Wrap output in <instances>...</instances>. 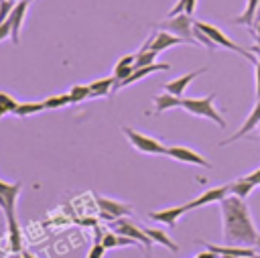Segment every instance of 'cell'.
<instances>
[{
    "mask_svg": "<svg viewBox=\"0 0 260 258\" xmlns=\"http://www.w3.org/2000/svg\"><path fill=\"white\" fill-rule=\"evenodd\" d=\"M219 211H221V225H223V244L254 248L258 232L246 201L236 195H228L225 199L219 201Z\"/></svg>",
    "mask_w": 260,
    "mask_h": 258,
    "instance_id": "cell-1",
    "label": "cell"
},
{
    "mask_svg": "<svg viewBox=\"0 0 260 258\" xmlns=\"http://www.w3.org/2000/svg\"><path fill=\"white\" fill-rule=\"evenodd\" d=\"M43 110H47L45 108V102H20L16 108H14V116H18V118H26V116H32V114H39V112H43Z\"/></svg>",
    "mask_w": 260,
    "mask_h": 258,
    "instance_id": "cell-24",
    "label": "cell"
},
{
    "mask_svg": "<svg viewBox=\"0 0 260 258\" xmlns=\"http://www.w3.org/2000/svg\"><path fill=\"white\" fill-rule=\"evenodd\" d=\"M195 258H197V256H195Z\"/></svg>",
    "mask_w": 260,
    "mask_h": 258,
    "instance_id": "cell-41",
    "label": "cell"
},
{
    "mask_svg": "<svg viewBox=\"0 0 260 258\" xmlns=\"http://www.w3.org/2000/svg\"><path fill=\"white\" fill-rule=\"evenodd\" d=\"M207 250L215 252L217 256H234V258H260V254H256L254 248H248V246H217V244H209V242H203Z\"/></svg>",
    "mask_w": 260,
    "mask_h": 258,
    "instance_id": "cell-14",
    "label": "cell"
},
{
    "mask_svg": "<svg viewBox=\"0 0 260 258\" xmlns=\"http://www.w3.org/2000/svg\"><path fill=\"white\" fill-rule=\"evenodd\" d=\"M122 134L128 138V142L136 150H140L144 154H167V146L160 140H156L152 136H146V134H140L138 130H134L130 126H122Z\"/></svg>",
    "mask_w": 260,
    "mask_h": 258,
    "instance_id": "cell-6",
    "label": "cell"
},
{
    "mask_svg": "<svg viewBox=\"0 0 260 258\" xmlns=\"http://www.w3.org/2000/svg\"><path fill=\"white\" fill-rule=\"evenodd\" d=\"M20 189H22V181H16V183L0 181V209L4 211V217L8 223V242L14 254L20 252V230L16 221V199L20 195Z\"/></svg>",
    "mask_w": 260,
    "mask_h": 258,
    "instance_id": "cell-2",
    "label": "cell"
},
{
    "mask_svg": "<svg viewBox=\"0 0 260 258\" xmlns=\"http://www.w3.org/2000/svg\"><path fill=\"white\" fill-rule=\"evenodd\" d=\"M0 104H4L10 112H14V108L18 106V102H16V98H12L10 93H4V91H0Z\"/></svg>",
    "mask_w": 260,
    "mask_h": 258,
    "instance_id": "cell-32",
    "label": "cell"
},
{
    "mask_svg": "<svg viewBox=\"0 0 260 258\" xmlns=\"http://www.w3.org/2000/svg\"><path fill=\"white\" fill-rule=\"evenodd\" d=\"M10 37H12V28H10V20H6V22L0 24V43L10 39Z\"/></svg>",
    "mask_w": 260,
    "mask_h": 258,
    "instance_id": "cell-33",
    "label": "cell"
},
{
    "mask_svg": "<svg viewBox=\"0 0 260 258\" xmlns=\"http://www.w3.org/2000/svg\"><path fill=\"white\" fill-rule=\"evenodd\" d=\"M69 95L73 100V104H79L83 100H89L91 98V89H89V83H77L69 89Z\"/></svg>",
    "mask_w": 260,
    "mask_h": 258,
    "instance_id": "cell-28",
    "label": "cell"
},
{
    "mask_svg": "<svg viewBox=\"0 0 260 258\" xmlns=\"http://www.w3.org/2000/svg\"><path fill=\"white\" fill-rule=\"evenodd\" d=\"M228 195H230V183H228V185H219V187H213V189H207L205 193H201V195H197L195 199L187 201V207H189V211H191V209L203 207V205H207V203H215V201H221V199H225Z\"/></svg>",
    "mask_w": 260,
    "mask_h": 258,
    "instance_id": "cell-11",
    "label": "cell"
},
{
    "mask_svg": "<svg viewBox=\"0 0 260 258\" xmlns=\"http://www.w3.org/2000/svg\"><path fill=\"white\" fill-rule=\"evenodd\" d=\"M104 254H106V246L102 242H93L85 258H104Z\"/></svg>",
    "mask_w": 260,
    "mask_h": 258,
    "instance_id": "cell-29",
    "label": "cell"
},
{
    "mask_svg": "<svg viewBox=\"0 0 260 258\" xmlns=\"http://www.w3.org/2000/svg\"><path fill=\"white\" fill-rule=\"evenodd\" d=\"M193 18L189 14H177V16H171V18H165L162 22H158L156 26L160 30H167V33H173L177 37H181L187 45H199L193 37Z\"/></svg>",
    "mask_w": 260,
    "mask_h": 258,
    "instance_id": "cell-5",
    "label": "cell"
},
{
    "mask_svg": "<svg viewBox=\"0 0 260 258\" xmlns=\"http://www.w3.org/2000/svg\"><path fill=\"white\" fill-rule=\"evenodd\" d=\"M195 26L197 28H201L215 45H219V47H223V49H230V51H234V53H238V55H242L244 59H248L250 63H254L256 65V53L250 49H244V47H240L238 43H234L230 37H225V33L221 30V28H217V26H213V24H209V22H201V20H195Z\"/></svg>",
    "mask_w": 260,
    "mask_h": 258,
    "instance_id": "cell-4",
    "label": "cell"
},
{
    "mask_svg": "<svg viewBox=\"0 0 260 258\" xmlns=\"http://www.w3.org/2000/svg\"><path fill=\"white\" fill-rule=\"evenodd\" d=\"M195 6H197V0H177V4L169 10V18L171 16H177V14H189V16H193V12H195Z\"/></svg>",
    "mask_w": 260,
    "mask_h": 258,
    "instance_id": "cell-27",
    "label": "cell"
},
{
    "mask_svg": "<svg viewBox=\"0 0 260 258\" xmlns=\"http://www.w3.org/2000/svg\"><path fill=\"white\" fill-rule=\"evenodd\" d=\"M213 98H215V93H209V95H203V98H183L181 108L187 110L191 116L207 118V120L215 122L219 128H225L228 124H225L223 116L215 110V106H213Z\"/></svg>",
    "mask_w": 260,
    "mask_h": 258,
    "instance_id": "cell-3",
    "label": "cell"
},
{
    "mask_svg": "<svg viewBox=\"0 0 260 258\" xmlns=\"http://www.w3.org/2000/svg\"><path fill=\"white\" fill-rule=\"evenodd\" d=\"M205 71H207L205 67L195 69V71H189V73H185V75H181V77L171 79L169 83H165V85H162V89H165V91H169V93H173V95H177V98H183V93H185L187 85H189L197 75H201V73H205Z\"/></svg>",
    "mask_w": 260,
    "mask_h": 258,
    "instance_id": "cell-16",
    "label": "cell"
},
{
    "mask_svg": "<svg viewBox=\"0 0 260 258\" xmlns=\"http://www.w3.org/2000/svg\"><path fill=\"white\" fill-rule=\"evenodd\" d=\"M30 2H32V0H30Z\"/></svg>",
    "mask_w": 260,
    "mask_h": 258,
    "instance_id": "cell-42",
    "label": "cell"
},
{
    "mask_svg": "<svg viewBox=\"0 0 260 258\" xmlns=\"http://www.w3.org/2000/svg\"><path fill=\"white\" fill-rule=\"evenodd\" d=\"M43 102H45V108H47V110H57V108H65V106H71V104H73L69 91H67V93L49 95V98H45Z\"/></svg>",
    "mask_w": 260,
    "mask_h": 258,
    "instance_id": "cell-26",
    "label": "cell"
},
{
    "mask_svg": "<svg viewBox=\"0 0 260 258\" xmlns=\"http://www.w3.org/2000/svg\"><path fill=\"white\" fill-rule=\"evenodd\" d=\"M258 2L260 0H248V4H246V8L242 10V14L240 16H236L232 22L234 24H246V26H254V20H256V12H258Z\"/></svg>",
    "mask_w": 260,
    "mask_h": 258,
    "instance_id": "cell-23",
    "label": "cell"
},
{
    "mask_svg": "<svg viewBox=\"0 0 260 258\" xmlns=\"http://www.w3.org/2000/svg\"><path fill=\"white\" fill-rule=\"evenodd\" d=\"M114 232H118V234H122V236L132 238L134 242H138V244L146 246V250H150V248H152V240L146 236V232L142 230V225H136V223H134V221H130L128 217H120V219H116V221H114Z\"/></svg>",
    "mask_w": 260,
    "mask_h": 258,
    "instance_id": "cell-9",
    "label": "cell"
},
{
    "mask_svg": "<svg viewBox=\"0 0 260 258\" xmlns=\"http://www.w3.org/2000/svg\"><path fill=\"white\" fill-rule=\"evenodd\" d=\"M102 244L106 246V250H114V248H124V246H136L138 242H134L128 236H122L118 232H106L102 236Z\"/></svg>",
    "mask_w": 260,
    "mask_h": 258,
    "instance_id": "cell-20",
    "label": "cell"
},
{
    "mask_svg": "<svg viewBox=\"0 0 260 258\" xmlns=\"http://www.w3.org/2000/svg\"><path fill=\"white\" fill-rule=\"evenodd\" d=\"M244 179H248L254 187H258V185H260V169H256V171L250 173V175H244Z\"/></svg>",
    "mask_w": 260,
    "mask_h": 258,
    "instance_id": "cell-34",
    "label": "cell"
},
{
    "mask_svg": "<svg viewBox=\"0 0 260 258\" xmlns=\"http://www.w3.org/2000/svg\"><path fill=\"white\" fill-rule=\"evenodd\" d=\"M0 2H4V0H0ZM8 2H18V0H8Z\"/></svg>",
    "mask_w": 260,
    "mask_h": 258,
    "instance_id": "cell-39",
    "label": "cell"
},
{
    "mask_svg": "<svg viewBox=\"0 0 260 258\" xmlns=\"http://www.w3.org/2000/svg\"><path fill=\"white\" fill-rule=\"evenodd\" d=\"M169 69H171L169 63H152V65H146V67H138V69L132 71L130 77H126L124 81L116 83V85H114V91H118V89H122V87H126V85H130V83H136V81L148 77L150 73H156V71H169Z\"/></svg>",
    "mask_w": 260,
    "mask_h": 258,
    "instance_id": "cell-15",
    "label": "cell"
},
{
    "mask_svg": "<svg viewBox=\"0 0 260 258\" xmlns=\"http://www.w3.org/2000/svg\"><path fill=\"white\" fill-rule=\"evenodd\" d=\"M258 124H260V95L256 98V104H254V108H252V112L248 114V118L244 120V124L240 126V130L236 132V134H232V136H228L225 140H221L219 142V146H225V144H232V142H236V140H240V138H244V136H248L254 128H258Z\"/></svg>",
    "mask_w": 260,
    "mask_h": 258,
    "instance_id": "cell-10",
    "label": "cell"
},
{
    "mask_svg": "<svg viewBox=\"0 0 260 258\" xmlns=\"http://www.w3.org/2000/svg\"><path fill=\"white\" fill-rule=\"evenodd\" d=\"M114 75L110 77H102V79H95V81H89V89H91V98H108L112 91H114Z\"/></svg>",
    "mask_w": 260,
    "mask_h": 258,
    "instance_id": "cell-21",
    "label": "cell"
},
{
    "mask_svg": "<svg viewBox=\"0 0 260 258\" xmlns=\"http://www.w3.org/2000/svg\"><path fill=\"white\" fill-rule=\"evenodd\" d=\"M144 232H146V236L152 240V244H160V246H165L167 250H171V252H179V246L169 238V234L167 232H162L160 228H142Z\"/></svg>",
    "mask_w": 260,
    "mask_h": 258,
    "instance_id": "cell-22",
    "label": "cell"
},
{
    "mask_svg": "<svg viewBox=\"0 0 260 258\" xmlns=\"http://www.w3.org/2000/svg\"><path fill=\"white\" fill-rule=\"evenodd\" d=\"M183 43H185V41H183L181 37L173 35V33L156 30V33H154V41H152L150 49H152V51H156V53H160V51H167V49H171V47H175V45H183Z\"/></svg>",
    "mask_w": 260,
    "mask_h": 258,
    "instance_id": "cell-17",
    "label": "cell"
},
{
    "mask_svg": "<svg viewBox=\"0 0 260 258\" xmlns=\"http://www.w3.org/2000/svg\"><path fill=\"white\" fill-rule=\"evenodd\" d=\"M254 250H256V254H260V234H258V238H256V244H254Z\"/></svg>",
    "mask_w": 260,
    "mask_h": 258,
    "instance_id": "cell-36",
    "label": "cell"
},
{
    "mask_svg": "<svg viewBox=\"0 0 260 258\" xmlns=\"http://www.w3.org/2000/svg\"><path fill=\"white\" fill-rule=\"evenodd\" d=\"M252 51L256 53V98L260 95V45H254Z\"/></svg>",
    "mask_w": 260,
    "mask_h": 258,
    "instance_id": "cell-31",
    "label": "cell"
},
{
    "mask_svg": "<svg viewBox=\"0 0 260 258\" xmlns=\"http://www.w3.org/2000/svg\"><path fill=\"white\" fill-rule=\"evenodd\" d=\"M28 4H30V0H18V2L14 4V8H12L10 16H8V20H10V28H12V37H10V39H12L14 45L20 43V30H22V22H24Z\"/></svg>",
    "mask_w": 260,
    "mask_h": 258,
    "instance_id": "cell-13",
    "label": "cell"
},
{
    "mask_svg": "<svg viewBox=\"0 0 260 258\" xmlns=\"http://www.w3.org/2000/svg\"><path fill=\"white\" fill-rule=\"evenodd\" d=\"M189 211L187 203L185 205H175V207H167V209H156V211H148V219L152 221H158V223H165L169 228H175L179 217L185 215Z\"/></svg>",
    "mask_w": 260,
    "mask_h": 258,
    "instance_id": "cell-12",
    "label": "cell"
},
{
    "mask_svg": "<svg viewBox=\"0 0 260 258\" xmlns=\"http://www.w3.org/2000/svg\"><path fill=\"white\" fill-rule=\"evenodd\" d=\"M152 102H154V114H162V112H167V110L181 108L183 98H177V95H173V93H169V91H162V93L154 95Z\"/></svg>",
    "mask_w": 260,
    "mask_h": 258,
    "instance_id": "cell-19",
    "label": "cell"
},
{
    "mask_svg": "<svg viewBox=\"0 0 260 258\" xmlns=\"http://www.w3.org/2000/svg\"><path fill=\"white\" fill-rule=\"evenodd\" d=\"M167 156L179 160V163H187V165H197V167H203V169H211V163L201 156L199 152L191 150L189 146H183V144H173V146H167Z\"/></svg>",
    "mask_w": 260,
    "mask_h": 258,
    "instance_id": "cell-8",
    "label": "cell"
},
{
    "mask_svg": "<svg viewBox=\"0 0 260 258\" xmlns=\"http://www.w3.org/2000/svg\"><path fill=\"white\" fill-rule=\"evenodd\" d=\"M6 114H10V110H8L4 104H0V118H2V116H6Z\"/></svg>",
    "mask_w": 260,
    "mask_h": 258,
    "instance_id": "cell-35",
    "label": "cell"
},
{
    "mask_svg": "<svg viewBox=\"0 0 260 258\" xmlns=\"http://www.w3.org/2000/svg\"><path fill=\"white\" fill-rule=\"evenodd\" d=\"M14 4H16V2H8V0H4V2H0V24L8 20V16H10V12H12V8H14Z\"/></svg>",
    "mask_w": 260,
    "mask_h": 258,
    "instance_id": "cell-30",
    "label": "cell"
},
{
    "mask_svg": "<svg viewBox=\"0 0 260 258\" xmlns=\"http://www.w3.org/2000/svg\"><path fill=\"white\" fill-rule=\"evenodd\" d=\"M254 22H260V2H258V12H256V20Z\"/></svg>",
    "mask_w": 260,
    "mask_h": 258,
    "instance_id": "cell-37",
    "label": "cell"
},
{
    "mask_svg": "<svg viewBox=\"0 0 260 258\" xmlns=\"http://www.w3.org/2000/svg\"><path fill=\"white\" fill-rule=\"evenodd\" d=\"M258 128H260V124H258Z\"/></svg>",
    "mask_w": 260,
    "mask_h": 258,
    "instance_id": "cell-40",
    "label": "cell"
},
{
    "mask_svg": "<svg viewBox=\"0 0 260 258\" xmlns=\"http://www.w3.org/2000/svg\"><path fill=\"white\" fill-rule=\"evenodd\" d=\"M134 63H136V53H130V55H124V57L118 59V63L114 65V79H116V83H120V81H124L126 77L132 75Z\"/></svg>",
    "mask_w": 260,
    "mask_h": 258,
    "instance_id": "cell-18",
    "label": "cell"
},
{
    "mask_svg": "<svg viewBox=\"0 0 260 258\" xmlns=\"http://www.w3.org/2000/svg\"><path fill=\"white\" fill-rule=\"evenodd\" d=\"M144 258H152V254H150V250H146V252H144Z\"/></svg>",
    "mask_w": 260,
    "mask_h": 258,
    "instance_id": "cell-38",
    "label": "cell"
},
{
    "mask_svg": "<svg viewBox=\"0 0 260 258\" xmlns=\"http://www.w3.org/2000/svg\"><path fill=\"white\" fill-rule=\"evenodd\" d=\"M95 203L100 207V217L108 219V221H116L120 217H128L132 213V205L130 203H122V201H114L102 195H95Z\"/></svg>",
    "mask_w": 260,
    "mask_h": 258,
    "instance_id": "cell-7",
    "label": "cell"
},
{
    "mask_svg": "<svg viewBox=\"0 0 260 258\" xmlns=\"http://www.w3.org/2000/svg\"><path fill=\"white\" fill-rule=\"evenodd\" d=\"M252 189H254V185L244 177H238V179H234L230 183V195H236L240 199H246L252 193Z\"/></svg>",
    "mask_w": 260,
    "mask_h": 258,
    "instance_id": "cell-25",
    "label": "cell"
}]
</instances>
